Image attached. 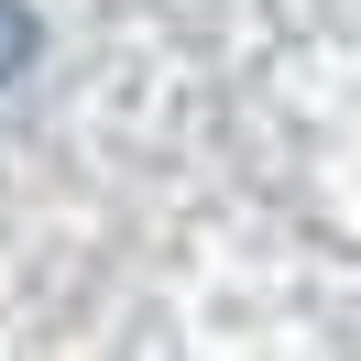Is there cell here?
Masks as SVG:
<instances>
[{
	"instance_id": "obj_1",
	"label": "cell",
	"mask_w": 361,
	"mask_h": 361,
	"mask_svg": "<svg viewBox=\"0 0 361 361\" xmlns=\"http://www.w3.org/2000/svg\"><path fill=\"white\" fill-rule=\"evenodd\" d=\"M23 66H33V11H23V0H0V88H11Z\"/></svg>"
}]
</instances>
